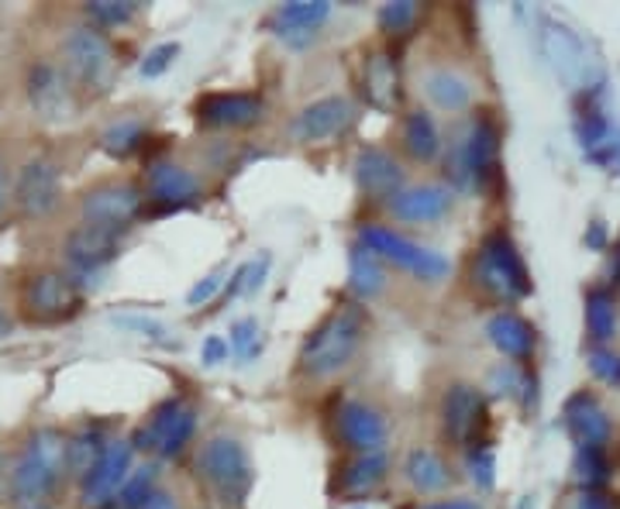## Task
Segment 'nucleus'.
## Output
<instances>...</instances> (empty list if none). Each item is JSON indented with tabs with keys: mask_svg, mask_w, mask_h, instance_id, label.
<instances>
[{
	"mask_svg": "<svg viewBox=\"0 0 620 509\" xmlns=\"http://www.w3.org/2000/svg\"><path fill=\"white\" fill-rule=\"evenodd\" d=\"M365 337V313L359 307H335L307 334L300 348V372L310 378H327L342 372Z\"/></svg>",
	"mask_w": 620,
	"mask_h": 509,
	"instance_id": "obj_1",
	"label": "nucleus"
},
{
	"mask_svg": "<svg viewBox=\"0 0 620 509\" xmlns=\"http://www.w3.org/2000/svg\"><path fill=\"white\" fill-rule=\"evenodd\" d=\"M197 475L207 482V489H211L221 502H232V506H238L256 482V469H252V458L245 451V444L227 434H218L200 444Z\"/></svg>",
	"mask_w": 620,
	"mask_h": 509,
	"instance_id": "obj_2",
	"label": "nucleus"
},
{
	"mask_svg": "<svg viewBox=\"0 0 620 509\" xmlns=\"http://www.w3.org/2000/svg\"><path fill=\"white\" fill-rule=\"evenodd\" d=\"M472 275L496 300H524L531 293V272L507 231H493L483 238L480 254L472 262Z\"/></svg>",
	"mask_w": 620,
	"mask_h": 509,
	"instance_id": "obj_3",
	"label": "nucleus"
},
{
	"mask_svg": "<svg viewBox=\"0 0 620 509\" xmlns=\"http://www.w3.org/2000/svg\"><path fill=\"white\" fill-rule=\"evenodd\" d=\"M62 464H66V440L55 431H38L32 434L28 448L21 451L14 464L11 489L21 502H41L59 482Z\"/></svg>",
	"mask_w": 620,
	"mask_h": 509,
	"instance_id": "obj_4",
	"label": "nucleus"
},
{
	"mask_svg": "<svg viewBox=\"0 0 620 509\" xmlns=\"http://www.w3.org/2000/svg\"><path fill=\"white\" fill-rule=\"evenodd\" d=\"M359 241H362V248H369L372 254H376L380 262H389V265L410 272L413 280L442 283L445 275L451 272V262L445 259V254L431 251V248H424L418 241H410V238L397 235V231L383 227V224H365L359 231Z\"/></svg>",
	"mask_w": 620,
	"mask_h": 509,
	"instance_id": "obj_5",
	"label": "nucleus"
},
{
	"mask_svg": "<svg viewBox=\"0 0 620 509\" xmlns=\"http://www.w3.org/2000/svg\"><path fill=\"white\" fill-rule=\"evenodd\" d=\"M496 148H500L496 124L486 114H480L469 124V132L451 145V152L445 159L451 183L486 189L489 179L496 176Z\"/></svg>",
	"mask_w": 620,
	"mask_h": 509,
	"instance_id": "obj_6",
	"label": "nucleus"
},
{
	"mask_svg": "<svg viewBox=\"0 0 620 509\" xmlns=\"http://www.w3.org/2000/svg\"><path fill=\"white\" fill-rule=\"evenodd\" d=\"M62 59H66V73L79 83V87L103 94L114 79V49L94 25H79L62 41Z\"/></svg>",
	"mask_w": 620,
	"mask_h": 509,
	"instance_id": "obj_7",
	"label": "nucleus"
},
{
	"mask_svg": "<svg viewBox=\"0 0 620 509\" xmlns=\"http://www.w3.org/2000/svg\"><path fill=\"white\" fill-rule=\"evenodd\" d=\"M194 431H197V410L190 407V402L165 399L138 427L135 448L156 451L159 458H176V455H183L186 444L194 440Z\"/></svg>",
	"mask_w": 620,
	"mask_h": 509,
	"instance_id": "obj_8",
	"label": "nucleus"
},
{
	"mask_svg": "<svg viewBox=\"0 0 620 509\" xmlns=\"http://www.w3.org/2000/svg\"><path fill=\"white\" fill-rule=\"evenodd\" d=\"M145 207V197L141 189L132 186V183H100L94 189H87L79 200V214H83V224L90 227H103V231H117L128 227Z\"/></svg>",
	"mask_w": 620,
	"mask_h": 509,
	"instance_id": "obj_9",
	"label": "nucleus"
},
{
	"mask_svg": "<svg viewBox=\"0 0 620 509\" xmlns=\"http://www.w3.org/2000/svg\"><path fill=\"white\" fill-rule=\"evenodd\" d=\"M21 300H25L32 321H46V324L66 321V316L79 310V286L62 272H38L28 280Z\"/></svg>",
	"mask_w": 620,
	"mask_h": 509,
	"instance_id": "obj_10",
	"label": "nucleus"
},
{
	"mask_svg": "<svg viewBox=\"0 0 620 509\" xmlns=\"http://www.w3.org/2000/svg\"><path fill=\"white\" fill-rule=\"evenodd\" d=\"M28 103L32 111L49 121V124H62L76 114V97H73V87H70V76L62 73L52 62H35L28 70Z\"/></svg>",
	"mask_w": 620,
	"mask_h": 509,
	"instance_id": "obj_11",
	"label": "nucleus"
},
{
	"mask_svg": "<svg viewBox=\"0 0 620 509\" xmlns=\"http://www.w3.org/2000/svg\"><path fill=\"white\" fill-rule=\"evenodd\" d=\"M442 423L451 444H480V427L486 423L480 389L469 386V382H455L442 399Z\"/></svg>",
	"mask_w": 620,
	"mask_h": 509,
	"instance_id": "obj_12",
	"label": "nucleus"
},
{
	"mask_svg": "<svg viewBox=\"0 0 620 509\" xmlns=\"http://www.w3.org/2000/svg\"><path fill=\"white\" fill-rule=\"evenodd\" d=\"M338 437L359 455H383L389 427L376 407L362 399H345L338 407Z\"/></svg>",
	"mask_w": 620,
	"mask_h": 509,
	"instance_id": "obj_13",
	"label": "nucleus"
},
{
	"mask_svg": "<svg viewBox=\"0 0 620 509\" xmlns=\"http://www.w3.org/2000/svg\"><path fill=\"white\" fill-rule=\"evenodd\" d=\"M59 197H62V179H59V169L49 159H35L17 173L14 203L21 207V214L46 218L55 210Z\"/></svg>",
	"mask_w": 620,
	"mask_h": 509,
	"instance_id": "obj_14",
	"label": "nucleus"
},
{
	"mask_svg": "<svg viewBox=\"0 0 620 509\" xmlns=\"http://www.w3.org/2000/svg\"><path fill=\"white\" fill-rule=\"evenodd\" d=\"M356 117V108L345 97H321L294 117V138L303 145H318L342 135L345 127Z\"/></svg>",
	"mask_w": 620,
	"mask_h": 509,
	"instance_id": "obj_15",
	"label": "nucleus"
},
{
	"mask_svg": "<svg viewBox=\"0 0 620 509\" xmlns=\"http://www.w3.org/2000/svg\"><path fill=\"white\" fill-rule=\"evenodd\" d=\"M145 189H149V200H156L162 210H179L200 200V183L186 165L159 159L149 165L145 173Z\"/></svg>",
	"mask_w": 620,
	"mask_h": 509,
	"instance_id": "obj_16",
	"label": "nucleus"
},
{
	"mask_svg": "<svg viewBox=\"0 0 620 509\" xmlns=\"http://www.w3.org/2000/svg\"><path fill=\"white\" fill-rule=\"evenodd\" d=\"M448 210H451V186H442V183L407 186L389 200V214L404 224L442 221V218H448Z\"/></svg>",
	"mask_w": 620,
	"mask_h": 509,
	"instance_id": "obj_17",
	"label": "nucleus"
},
{
	"mask_svg": "<svg viewBox=\"0 0 620 509\" xmlns=\"http://www.w3.org/2000/svg\"><path fill=\"white\" fill-rule=\"evenodd\" d=\"M566 431L572 434V440L579 444V448H599V451H604V444L610 440V417L604 410V402H599L586 389H579L575 396H569V402H566Z\"/></svg>",
	"mask_w": 620,
	"mask_h": 509,
	"instance_id": "obj_18",
	"label": "nucleus"
},
{
	"mask_svg": "<svg viewBox=\"0 0 620 509\" xmlns=\"http://www.w3.org/2000/svg\"><path fill=\"white\" fill-rule=\"evenodd\" d=\"M262 97L256 94H203L194 114L207 127H245L262 117Z\"/></svg>",
	"mask_w": 620,
	"mask_h": 509,
	"instance_id": "obj_19",
	"label": "nucleus"
},
{
	"mask_svg": "<svg viewBox=\"0 0 620 509\" xmlns=\"http://www.w3.org/2000/svg\"><path fill=\"white\" fill-rule=\"evenodd\" d=\"M128 475H132V444L111 440L103 448L100 461L90 469V475L83 479V496H87V502H108L114 493H121Z\"/></svg>",
	"mask_w": 620,
	"mask_h": 509,
	"instance_id": "obj_20",
	"label": "nucleus"
},
{
	"mask_svg": "<svg viewBox=\"0 0 620 509\" xmlns=\"http://www.w3.org/2000/svg\"><path fill=\"white\" fill-rule=\"evenodd\" d=\"M356 183L365 197H397L404 189V169L383 148H362L356 159Z\"/></svg>",
	"mask_w": 620,
	"mask_h": 509,
	"instance_id": "obj_21",
	"label": "nucleus"
},
{
	"mask_svg": "<svg viewBox=\"0 0 620 509\" xmlns=\"http://www.w3.org/2000/svg\"><path fill=\"white\" fill-rule=\"evenodd\" d=\"M114 254H117V235H114V231L79 224L73 235L66 238V262L83 275L114 262Z\"/></svg>",
	"mask_w": 620,
	"mask_h": 509,
	"instance_id": "obj_22",
	"label": "nucleus"
},
{
	"mask_svg": "<svg viewBox=\"0 0 620 509\" xmlns=\"http://www.w3.org/2000/svg\"><path fill=\"white\" fill-rule=\"evenodd\" d=\"M331 14L327 0H294V4H283L276 11V25H280V38L286 46L303 49L314 41V32L324 25Z\"/></svg>",
	"mask_w": 620,
	"mask_h": 509,
	"instance_id": "obj_23",
	"label": "nucleus"
},
{
	"mask_svg": "<svg viewBox=\"0 0 620 509\" xmlns=\"http://www.w3.org/2000/svg\"><path fill=\"white\" fill-rule=\"evenodd\" d=\"M362 90L365 100L372 103L376 111H393L400 103V70H397V59L389 52H376L365 59V70H362Z\"/></svg>",
	"mask_w": 620,
	"mask_h": 509,
	"instance_id": "obj_24",
	"label": "nucleus"
},
{
	"mask_svg": "<svg viewBox=\"0 0 620 509\" xmlns=\"http://www.w3.org/2000/svg\"><path fill=\"white\" fill-rule=\"evenodd\" d=\"M486 337L489 345L507 358H528L534 351V327L513 310L493 313L486 321Z\"/></svg>",
	"mask_w": 620,
	"mask_h": 509,
	"instance_id": "obj_25",
	"label": "nucleus"
},
{
	"mask_svg": "<svg viewBox=\"0 0 620 509\" xmlns=\"http://www.w3.org/2000/svg\"><path fill=\"white\" fill-rule=\"evenodd\" d=\"M421 87L427 94V100L434 108H442L448 114L455 111H466L472 103V83L459 73V70H448V66H434L424 73Z\"/></svg>",
	"mask_w": 620,
	"mask_h": 509,
	"instance_id": "obj_26",
	"label": "nucleus"
},
{
	"mask_svg": "<svg viewBox=\"0 0 620 509\" xmlns=\"http://www.w3.org/2000/svg\"><path fill=\"white\" fill-rule=\"evenodd\" d=\"M400 141L407 148V156L413 162H431L438 159L442 152V132L438 124H434V117L427 111H410L407 121H404V132H400Z\"/></svg>",
	"mask_w": 620,
	"mask_h": 509,
	"instance_id": "obj_27",
	"label": "nucleus"
},
{
	"mask_svg": "<svg viewBox=\"0 0 620 509\" xmlns=\"http://www.w3.org/2000/svg\"><path fill=\"white\" fill-rule=\"evenodd\" d=\"M404 475L418 493H442L448 485V464L431 448H413L404 461Z\"/></svg>",
	"mask_w": 620,
	"mask_h": 509,
	"instance_id": "obj_28",
	"label": "nucleus"
},
{
	"mask_svg": "<svg viewBox=\"0 0 620 509\" xmlns=\"http://www.w3.org/2000/svg\"><path fill=\"white\" fill-rule=\"evenodd\" d=\"M545 49L555 62V70L562 73L566 79H575L586 73V52L579 46V38L569 32V28H558V25H548L545 32Z\"/></svg>",
	"mask_w": 620,
	"mask_h": 509,
	"instance_id": "obj_29",
	"label": "nucleus"
},
{
	"mask_svg": "<svg viewBox=\"0 0 620 509\" xmlns=\"http://www.w3.org/2000/svg\"><path fill=\"white\" fill-rule=\"evenodd\" d=\"M348 283H351V289H356V296H362V300H372V296H380L386 289L383 262L362 245L351 248V254H348Z\"/></svg>",
	"mask_w": 620,
	"mask_h": 509,
	"instance_id": "obj_30",
	"label": "nucleus"
},
{
	"mask_svg": "<svg viewBox=\"0 0 620 509\" xmlns=\"http://www.w3.org/2000/svg\"><path fill=\"white\" fill-rule=\"evenodd\" d=\"M386 455H359L356 461L342 472V493L345 496H365L386 479Z\"/></svg>",
	"mask_w": 620,
	"mask_h": 509,
	"instance_id": "obj_31",
	"label": "nucleus"
},
{
	"mask_svg": "<svg viewBox=\"0 0 620 509\" xmlns=\"http://www.w3.org/2000/svg\"><path fill=\"white\" fill-rule=\"evenodd\" d=\"M586 331L596 345H607L617 334V307L607 289H590L586 293Z\"/></svg>",
	"mask_w": 620,
	"mask_h": 509,
	"instance_id": "obj_32",
	"label": "nucleus"
},
{
	"mask_svg": "<svg viewBox=\"0 0 620 509\" xmlns=\"http://www.w3.org/2000/svg\"><path fill=\"white\" fill-rule=\"evenodd\" d=\"M103 448H108V444H103V437H100L97 431H83V434H76L73 440H66V464L73 469V475L87 479L90 469L100 461Z\"/></svg>",
	"mask_w": 620,
	"mask_h": 509,
	"instance_id": "obj_33",
	"label": "nucleus"
},
{
	"mask_svg": "<svg viewBox=\"0 0 620 509\" xmlns=\"http://www.w3.org/2000/svg\"><path fill=\"white\" fill-rule=\"evenodd\" d=\"M141 141H145V127H141V121H135V117H124V121L111 124L108 132L100 135L103 152H108V156H114V159L132 156V152H135V148H138Z\"/></svg>",
	"mask_w": 620,
	"mask_h": 509,
	"instance_id": "obj_34",
	"label": "nucleus"
},
{
	"mask_svg": "<svg viewBox=\"0 0 620 509\" xmlns=\"http://www.w3.org/2000/svg\"><path fill=\"white\" fill-rule=\"evenodd\" d=\"M575 479L583 485L586 493H596L599 485L610 479V464H607V455L599 448H579L575 455Z\"/></svg>",
	"mask_w": 620,
	"mask_h": 509,
	"instance_id": "obj_35",
	"label": "nucleus"
},
{
	"mask_svg": "<svg viewBox=\"0 0 620 509\" xmlns=\"http://www.w3.org/2000/svg\"><path fill=\"white\" fill-rule=\"evenodd\" d=\"M135 11H138L135 0H94V4H87L90 21H97V25H103V28L128 25V21L135 17Z\"/></svg>",
	"mask_w": 620,
	"mask_h": 509,
	"instance_id": "obj_36",
	"label": "nucleus"
},
{
	"mask_svg": "<svg viewBox=\"0 0 620 509\" xmlns=\"http://www.w3.org/2000/svg\"><path fill=\"white\" fill-rule=\"evenodd\" d=\"M152 482H156V469H138L128 475V482L121 485V509H141L145 502L152 499Z\"/></svg>",
	"mask_w": 620,
	"mask_h": 509,
	"instance_id": "obj_37",
	"label": "nucleus"
},
{
	"mask_svg": "<svg viewBox=\"0 0 620 509\" xmlns=\"http://www.w3.org/2000/svg\"><path fill=\"white\" fill-rule=\"evenodd\" d=\"M421 8L413 4V0H397V4H383L380 8V28L386 35H404L407 28H413V21H418Z\"/></svg>",
	"mask_w": 620,
	"mask_h": 509,
	"instance_id": "obj_38",
	"label": "nucleus"
},
{
	"mask_svg": "<svg viewBox=\"0 0 620 509\" xmlns=\"http://www.w3.org/2000/svg\"><path fill=\"white\" fill-rule=\"evenodd\" d=\"M227 345H232L241 358H252L262 345V331L252 316H245V321H235L232 327V337H227Z\"/></svg>",
	"mask_w": 620,
	"mask_h": 509,
	"instance_id": "obj_39",
	"label": "nucleus"
},
{
	"mask_svg": "<svg viewBox=\"0 0 620 509\" xmlns=\"http://www.w3.org/2000/svg\"><path fill=\"white\" fill-rule=\"evenodd\" d=\"M176 55H179V46H176V41H162V46H156L149 55L141 59V66H138V70H141L145 79H156V76H162L165 70L173 66Z\"/></svg>",
	"mask_w": 620,
	"mask_h": 509,
	"instance_id": "obj_40",
	"label": "nucleus"
},
{
	"mask_svg": "<svg viewBox=\"0 0 620 509\" xmlns=\"http://www.w3.org/2000/svg\"><path fill=\"white\" fill-rule=\"evenodd\" d=\"M496 461H493V451L486 448H475L472 455H469V475H472V482L480 485V489H493V482H496Z\"/></svg>",
	"mask_w": 620,
	"mask_h": 509,
	"instance_id": "obj_41",
	"label": "nucleus"
},
{
	"mask_svg": "<svg viewBox=\"0 0 620 509\" xmlns=\"http://www.w3.org/2000/svg\"><path fill=\"white\" fill-rule=\"evenodd\" d=\"M590 369L596 378L610 382V386H620V355L607 351V348H593L590 351Z\"/></svg>",
	"mask_w": 620,
	"mask_h": 509,
	"instance_id": "obj_42",
	"label": "nucleus"
},
{
	"mask_svg": "<svg viewBox=\"0 0 620 509\" xmlns=\"http://www.w3.org/2000/svg\"><path fill=\"white\" fill-rule=\"evenodd\" d=\"M221 286H224V269H218V272H211V275H203V280L186 293V307H203V303H211L214 296L221 293Z\"/></svg>",
	"mask_w": 620,
	"mask_h": 509,
	"instance_id": "obj_43",
	"label": "nucleus"
},
{
	"mask_svg": "<svg viewBox=\"0 0 620 509\" xmlns=\"http://www.w3.org/2000/svg\"><path fill=\"white\" fill-rule=\"evenodd\" d=\"M227 351H232V345H227V337L211 334V337H203V345H200V362L214 369V365L227 362Z\"/></svg>",
	"mask_w": 620,
	"mask_h": 509,
	"instance_id": "obj_44",
	"label": "nucleus"
},
{
	"mask_svg": "<svg viewBox=\"0 0 620 509\" xmlns=\"http://www.w3.org/2000/svg\"><path fill=\"white\" fill-rule=\"evenodd\" d=\"M265 272H269V254H262L259 262H248V265H245V289H241V293H256V289H262Z\"/></svg>",
	"mask_w": 620,
	"mask_h": 509,
	"instance_id": "obj_45",
	"label": "nucleus"
},
{
	"mask_svg": "<svg viewBox=\"0 0 620 509\" xmlns=\"http://www.w3.org/2000/svg\"><path fill=\"white\" fill-rule=\"evenodd\" d=\"M421 509H483L475 499H434V502H424Z\"/></svg>",
	"mask_w": 620,
	"mask_h": 509,
	"instance_id": "obj_46",
	"label": "nucleus"
},
{
	"mask_svg": "<svg viewBox=\"0 0 620 509\" xmlns=\"http://www.w3.org/2000/svg\"><path fill=\"white\" fill-rule=\"evenodd\" d=\"M572 509H610V502H607V496H599V493H583L575 499Z\"/></svg>",
	"mask_w": 620,
	"mask_h": 509,
	"instance_id": "obj_47",
	"label": "nucleus"
},
{
	"mask_svg": "<svg viewBox=\"0 0 620 509\" xmlns=\"http://www.w3.org/2000/svg\"><path fill=\"white\" fill-rule=\"evenodd\" d=\"M141 509H179V502L170 493H152V499L145 502Z\"/></svg>",
	"mask_w": 620,
	"mask_h": 509,
	"instance_id": "obj_48",
	"label": "nucleus"
},
{
	"mask_svg": "<svg viewBox=\"0 0 620 509\" xmlns=\"http://www.w3.org/2000/svg\"><path fill=\"white\" fill-rule=\"evenodd\" d=\"M11 327H14V321H11V316H8L4 310H0V337H8V334H11Z\"/></svg>",
	"mask_w": 620,
	"mask_h": 509,
	"instance_id": "obj_49",
	"label": "nucleus"
},
{
	"mask_svg": "<svg viewBox=\"0 0 620 509\" xmlns=\"http://www.w3.org/2000/svg\"><path fill=\"white\" fill-rule=\"evenodd\" d=\"M0 207H4V179H0Z\"/></svg>",
	"mask_w": 620,
	"mask_h": 509,
	"instance_id": "obj_50",
	"label": "nucleus"
}]
</instances>
